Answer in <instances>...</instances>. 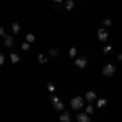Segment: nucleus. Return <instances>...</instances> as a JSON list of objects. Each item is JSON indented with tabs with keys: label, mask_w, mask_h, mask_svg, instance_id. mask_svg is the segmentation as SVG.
<instances>
[{
	"label": "nucleus",
	"mask_w": 122,
	"mask_h": 122,
	"mask_svg": "<svg viewBox=\"0 0 122 122\" xmlns=\"http://www.w3.org/2000/svg\"><path fill=\"white\" fill-rule=\"evenodd\" d=\"M85 112L88 114V116H91V114L94 112V106H93V103H90L86 107H85Z\"/></svg>",
	"instance_id": "nucleus-15"
},
{
	"label": "nucleus",
	"mask_w": 122,
	"mask_h": 122,
	"mask_svg": "<svg viewBox=\"0 0 122 122\" xmlns=\"http://www.w3.org/2000/svg\"><path fill=\"white\" fill-rule=\"evenodd\" d=\"M3 62H5V56L0 54V65H3Z\"/></svg>",
	"instance_id": "nucleus-23"
},
{
	"label": "nucleus",
	"mask_w": 122,
	"mask_h": 122,
	"mask_svg": "<svg viewBox=\"0 0 122 122\" xmlns=\"http://www.w3.org/2000/svg\"><path fill=\"white\" fill-rule=\"evenodd\" d=\"M49 54H51V57H57L59 56V49H49Z\"/></svg>",
	"instance_id": "nucleus-20"
},
{
	"label": "nucleus",
	"mask_w": 122,
	"mask_h": 122,
	"mask_svg": "<svg viewBox=\"0 0 122 122\" xmlns=\"http://www.w3.org/2000/svg\"><path fill=\"white\" fill-rule=\"evenodd\" d=\"M116 70H117V67L114 65V64H106L103 67V75L104 76H112L116 73Z\"/></svg>",
	"instance_id": "nucleus-3"
},
{
	"label": "nucleus",
	"mask_w": 122,
	"mask_h": 122,
	"mask_svg": "<svg viewBox=\"0 0 122 122\" xmlns=\"http://www.w3.org/2000/svg\"><path fill=\"white\" fill-rule=\"evenodd\" d=\"M64 7H65V10H73L75 8V2L73 0H64Z\"/></svg>",
	"instance_id": "nucleus-9"
},
{
	"label": "nucleus",
	"mask_w": 122,
	"mask_h": 122,
	"mask_svg": "<svg viewBox=\"0 0 122 122\" xmlns=\"http://www.w3.org/2000/svg\"><path fill=\"white\" fill-rule=\"evenodd\" d=\"M52 2H54V3H62L64 0H52Z\"/></svg>",
	"instance_id": "nucleus-25"
},
{
	"label": "nucleus",
	"mask_w": 122,
	"mask_h": 122,
	"mask_svg": "<svg viewBox=\"0 0 122 122\" xmlns=\"http://www.w3.org/2000/svg\"><path fill=\"white\" fill-rule=\"evenodd\" d=\"M111 51H112V46H111V44H107V46L103 47V54H109Z\"/></svg>",
	"instance_id": "nucleus-17"
},
{
	"label": "nucleus",
	"mask_w": 122,
	"mask_h": 122,
	"mask_svg": "<svg viewBox=\"0 0 122 122\" xmlns=\"http://www.w3.org/2000/svg\"><path fill=\"white\" fill-rule=\"evenodd\" d=\"M38 62L41 64V65H44V64L49 62V60H47V57L44 56V54H38Z\"/></svg>",
	"instance_id": "nucleus-13"
},
{
	"label": "nucleus",
	"mask_w": 122,
	"mask_h": 122,
	"mask_svg": "<svg viewBox=\"0 0 122 122\" xmlns=\"http://www.w3.org/2000/svg\"><path fill=\"white\" fill-rule=\"evenodd\" d=\"M76 122H91V117L86 112H78L76 114Z\"/></svg>",
	"instance_id": "nucleus-6"
},
{
	"label": "nucleus",
	"mask_w": 122,
	"mask_h": 122,
	"mask_svg": "<svg viewBox=\"0 0 122 122\" xmlns=\"http://www.w3.org/2000/svg\"><path fill=\"white\" fill-rule=\"evenodd\" d=\"M83 106H85V99L81 98V96H75V98H72V101H70V107H72L73 111H80Z\"/></svg>",
	"instance_id": "nucleus-1"
},
{
	"label": "nucleus",
	"mask_w": 122,
	"mask_h": 122,
	"mask_svg": "<svg viewBox=\"0 0 122 122\" xmlns=\"http://www.w3.org/2000/svg\"><path fill=\"white\" fill-rule=\"evenodd\" d=\"M75 67H78V68H86V65H88V60L85 59V57H78V59H75Z\"/></svg>",
	"instance_id": "nucleus-5"
},
{
	"label": "nucleus",
	"mask_w": 122,
	"mask_h": 122,
	"mask_svg": "<svg viewBox=\"0 0 122 122\" xmlns=\"http://www.w3.org/2000/svg\"><path fill=\"white\" fill-rule=\"evenodd\" d=\"M59 119H60V122H70V121H72L70 114L67 112V111H62V112H60V116H59Z\"/></svg>",
	"instance_id": "nucleus-8"
},
{
	"label": "nucleus",
	"mask_w": 122,
	"mask_h": 122,
	"mask_svg": "<svg viewBox=\"0 0 122 122\" xmlns=\"http://www.w3.org/2000/svg\"><path fill=\"white\" fill-rule=\"evenodd\" d=\"M106 104H107V101H106L104 98H99V99H96V107H99V109H103Z\"/></svg>",
	"instance_id": "nucleus-11"
},
{
	"label": "nucleus",
	"mask_w": 122,
	"mask_h": 122,
	"mask_svg": "<svg viewBox=\"0 0 122 122\" xmlns=\"http://www.w3.org/2000/svg\"><path fill=\"white\" fill-rule=\"evenodd\" d=\"M47 91H49V93H54V91H56V85L54 83H47Z\"/></svg>",
	"instance_id": "nucleus-19"
},
{
	"label": "nucleus",
	"mask_w": 122,
	"mask_h": 122,
	"mask_svg": "<svg viewBox=\"0 0 122 122\" xmlns=\"http://www.w3.org/2000/svg\"><path fill=\"white\" fill-rule=\"evenodd\" d=\"M29 42H26V41H25V42H23V44H21V49H23V51H25V52H26V51H29Z\"/></svg>",
	"instance_id": "nucleus-21"
},
{
	"label": "nucleus",
	"mask_w": 122,
	"mask_h": 122,
	"mask_svg": "<svg viewBox=\"0 0 122 122\" xmlns=\"http://www.w3.org/2000/svg\"><path fill=\"white\" fill-rule=\"evenodd\" d=\"M10 60H11V64H18L20 62V56L15 54V52H11V54H10Z\"/></svg>",
	"instance_id": "nucleus-14"
},
{
	"label": "nucleus",
	"mask_w": 122,
	"mask_h": 122,
	"mask_svg": "<svg viewBox=\"0 0 122 122\" xmlns=\"http://www.w3.org/2000/svg\"><path fill=\"white\" fill-rule=\"evenodd\" d=\"M0 36L5 38V29H3V26H0Z\"/></svg>",
	"instance_id": "nucleus-24"
},
{
	"label": "nucleus",
	"mask_w": 122,
	"mask_h": 122,
	"mask_svg": "<svg viewBox=\"0 0 122 122\" xmlns=\"http://www.w3.org/2000/svg\"><path fill=\"white\" fill-rule=\"evenodd\" d=\"M85 99H86L88 103H93V101H96V99H98V96H96V93H94V91H86Z\"/></svg>",
	"instance_id": "nucleus-7"
},
{
	"label": "nucleus",
	"mask_w": 122,
	"mask_h": 122,
	"mask_svg": "<svg viewBox=\"0 0 122 122\" xmlns=\"http://www.w3.org/2000/svg\"><path fill=\"white\" fill-rule=\"evenodd\" d=\"M5 47H8V49L13 47V36H7L5 34Z\"/></svg>",
	"instance_id": "nucleus-10"
},
{
	"label": "nucleus",
	"mask_w": 122,
	"mask_h": 122,
	"mask_svg": "<svg viewBox=\"0 0 122 122\" xmlns=\"http://www.w3.org/2000/svg\"><path fill=\"white\" fill-rule=\"evenodd\" d=\"M117 60H121V62H122V54H119V56H117Z\"/></svg>",
	"instance_id": "nucleus-26"
},
{
	"label": "nucleus",
	"mask_w": 122,
	"mask_h": 122,
	"mask_svg": "<svg viewBox=\"0 0 122 122\" xmlns=\"http://www.w3.org/2000/svg\"><path fill=\"white\" fill-rule=\"evenodd\" d=\"M109 39V33L106 31L104 28H101V29H98V41H101V42H106Z\"/></svg>",
	"instance_id": "nucleus-4"
},
{
	"label": "nucleus",
	"mask_w": 122,
	"mask_h": 122,
	"mask_svg": "<svg viewBox=\"0 0 122 122\" xmlns=\"http://www.w3.org/2000/svg\"><path fill=\"white\" fill-rule=\"evenodd\" d=\"M103 25H104V26H111V25H112V20H111V18H106L103 21Z\"/></svg>",
	"instance_id": "nucleus-22"
},
{
	"label": "nucleus",
	"mask_w": 122,
	"mask_h": 122,
	"mask_svg": "<svg viewBox=\"0 0 122 122\" xmlns=\"http://www.w3.org/2000/svg\"><path fill=\"white\" fill-rule=\"evenodd\" d=\"M20 23H16V21H13V23H11V31H13V34H18L20 33Z\"/></svg>",
	"instance_id": "nucleus-12"
},
{
	"label": "nucleus",
	"mask_w": 122,
	"mask_h": 122,
	"mask_svg": "<svg viewBox=\"0 0 122 122\" xmlns=\"http://www.w3.org/2000/svg\"><path fill=\"white\" fill-rule=\"evenodd\" d=\"M76 52H78V51H76V47H70L68 56H70V57H76Z\"/></svg>",
	"instance_id": "nucleus-18"
},
{
	"label": "nucleus",
	"mask_w": 122,
	"mask_h": 122,
	"mask_svg": "<svg viewBox=\"0 0 122 122\" xmlns=\"http://www.w3.org/2000/svg\"><path fill=\"white\" fill-rule=\"evenodd\" d=\"M51 103H52V107L57 109V111H64V107H65L64 101L59 96H54V94H51Z\"/></svg>",
	"instance_id": "nucleus-2"
},
{
	"label": "nucleus",
	"mask_w": 122,
	"mask_h": 122,
	"mask_svg": "<svg viewBox=\"0 0 122 122\" xmlns=\"http://www.w3.org/2000/svg\"><path fill=\"white\" fill-rule=\"evenodd\" d=\"M34 39H36V36H34L33 33H28V34H26V42L31 44V42H34Z\"/></svg>",
	"instance_id": "nucleus-16"
}]
</instances>
